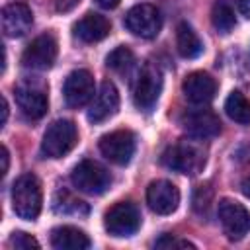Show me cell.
I'll list each match as a JSON object with an SVG mask.
<instances>
[{"mask_svg": "<svg viewBox=\"0 0 250 250\" xmlns=\"http://www.w3.org/2000/svg\"><path fill=\"white\" fill-rule=\"evenodd\" d=\"M16 102L21 109V113L29 119H39L47 113V96L43 90L33 86H18L16 88Z\"/></svg>", "mask_w": 250, "mask_h": 250, "instance_id": "ac0fdd59", "label": "cell"}, {"mask_svg": "<svg viewBox=\"0 0 250 250\" xmlns=\"http://www.w3.org/2000/svg\"><path fill=\"white\" fill-rule=\"evenodd\" d=\"M51 246L57 250H84L90 248V238L76 227H57L51 230Z\"/></svg>", "mask_w": 250, "mask_h": 250, "instance_id": "d6986e66", "label": "cell"}, {"mask_svg": "<svg viewBox=\"0 0 250 250\" xmlns=\"http://www.w3.org/2000/svg\"><path fill=\"white\" fill-rule=\"evenodd\" d=\"M209 203H211V189H209V186H199L195 189V195H193V207H195V211L197 213L207 211Z\"/></svg>", "mask_w": 250, "mask_h": 250, "instance_id": "4316f807", "label": "cell"}, {"mask_svg": "<svg viewBox=\"0 0 250 250\" xmlns=\"http://www.w3.org/2000/svg\"><path fill=\"white\" fill-rule=\"evenodd\" d=\"M160 90H162V74H160L158 66H154L152 62H146L141 68L137 82H135V88H133L135 105L143 111L152 109L154 104L158 102Z\"/></svg>", "mask_w": 250, "mask_h": 250, "instance_id": "8992f818", "label": "cell"}, {"mask_svg": "<svg viewBox=\"0 0 250 250\" xmlns=\"http://www.w3.org/2000/svg\"><path fill=\"white\" fill-rule=\"evenodd\" d=\"M8 244L12 248H18V250H31V248H39V242L27 234V232H14L8 240Z\"/></svg>", "mask_w": 250, "mask_h": 250, "instance_id": "d4e9b609", "label": "cell"}, {"mask_svg": "<svg viewBox=\"0 0 250 250\" xmlns=\"http://www.w3.org/2000/svg\"><path fill=\"white\" fill-rule=\"evenodd\" d=\"M236 6L244 18H250V0H236Z\"/></svg>", "mask_w": 250, "mask_h": 250, "instance_id": "f1b7e54d", "label": "cell"}, {"mask_svg": "<svg viewBox=\"0 0 250 250\" xmlns=\"http://www.w3.org/2000/svg\"><path fill=\"white\" fill-rule=\"evenodd\" d=\"M6 119H8V102L6 98H2V123H6Z\"/></svg>", "mask_w": 250, "mask_h": 250, "instance_id": "d6a6232c", "label": "cell"}, {"mask_svg": "<svg viewBox=\"0 0 250 250\" xmlns=\"http://www.w3.org/2000/svg\"><path fill=\"white\" fill-rule=\"evenodd\" d=\"M8 166H10V154H8V148L2 146V176H6Z\"/></svg>", "mask_w": 250, "mask_h": 250, "instance_id": "f546056e", "label": "cell"}, {"mask_svg": "<svg viewBox=\"0 0 250 250\" xmlns=\"http://www.w3.org/2000/svg\"><path fill=\"white\" fill-rule=\"evenodd\" d=\"M219 221L230 240H240L250 230V213L242 203L234 199L219 201Z\"/></svg>", "mask_w": 250, "mask_h": 250, "instance_id": "52a82bcc", "label": "cell"}, {"mask_svg": "<svg viewBox=\"0 0 250 250\" xmlns=\"http://www.w3.org/2000/svg\"><path fill=\"white\" fill-rule=\"evenodd\" d=\"M70 180H72L74 188H78L80 191L90 193V195L104 193L109 188V184H111L109 172L104 166H100L98 162H94V160L78 162L74 166L72 174H70Z\"/></svg>", "mask_w": 250, "mask_h": 250, "instance_id": "5b68a950", "label": "cell"}, {"mask_svg": "<svg viewBox=\"0 0 250 250\" xmlns=\"http://www.w3.org/2000/svg\"><path fill=\"white\" fill-rule=\"evenodd\" d=\"M156 248H195L193 242L189 240H184V238H176L172 234H162L156 242H154Z\"/></svg>", "mask_w": 250, "mask_h": 250, "instance_id": "484cf974", "label": "cell"}, {"mask_svg": "<svg viewBox=\"0 0 250 250\" xmlns=\"http://www.w3.org/2000/svg\"><path fill=\"white\" fill-rule=\"evenodd\" d=\"M117 107H119L117 88L109 80H105L100 86V92L92 98V104H90V109H88V119L92 123H102V121L109 119L111 115H115Z\"/></svg>", "mask_w": 250, "mask_h": 250, "instance_id": "9a60e30c", "label": "cell"}, {"mask_svg": "<svg viewBox=\"0 0 250 250\" xmlns=\"http://www.w3.org/2000/svg\"><path fill=\"white\" fill-rule=\"evenodd\" d=\"M59 195L62 197V203H64V205H55V211H59V213H86V211H88L86 205H84L82 201L74 199L70 193L59 191Z\"/></svg>", "mask_w": 250, "mask_h": 250, "instance_id": "cb8c5ba5", "label": "cell"}, {"mask_svg": "<svg viewBox=\"0 0 250 250\" xmlns=\"http://www.w3.org/2000/svg\"><path fill=\"white\" fill-rule=\"evenodd\" d=\"M162 164L170 170H176L180 174H197L203 164H205V154L203 150L193 145V143H178V145H172L164 150L162 154Z\"/></svg>", "mask_w": 250, "mask_h": 250, "instance_id": "3957f363", "label": "cell"}, {"mask_svg": "<svg viewBox=\"0 0 250 250\" xmlns=\"http://www.w3.org/2000/svg\"><path fill=\"white\" fill-rule=\"evenodd\" d=\"M78 2H80V0H55V6H57L59 12H68V10H72Z\"/></svg>", "mask_w": 250, "mask_h": 250, "instance_id": "83f0119b", "label": "cell"}, {"mask_svg": "<svg viewBox=\"0 0 250 250\" xmlns=\"http://www.w3.org/2000/svg\"><path fill=\"white\" fill-rule=\"evenodd\" d=\"M102 154L113 164H127L135 154V135L129 129H117L100 139Z\"/></svg>", "mask_w": 250, "mask_h": 250, "instance_id": "9c48e42d", "label": "cell"}, {"mask_svg": "<svg viewBox=\"0 0 250 250\" xmlns=\"http://www.w3.org/2000/svg\"><path fill=\"white\" fill-rule=\"evenodd\" d=\"M240 188H242V193H244V195L250 199V176L242 180V186H240Z\"/></svg>", "mask_w": 250, "mask_h": 250, "instance_id": "1f68e13d", "label": "cell"}, {"mask_svg": "<svg viewBox=\"0 0 250 250\" xmlns=\"http://www.w3.org/2000/svg\"><path fill=\"white\" fill-rule=\"evenodd\" d=\"M211 23L219 33H230L236 25V18L232 8L227 2H215L213 10H211Z\"/></svg>", "mask_w": 250, "mask_h": 250, "instance_id": "7402d4cb", "label": "cell"}, {"mask_svg": "<svg viewBox=\"0 0 250 250\" xmlns=\"http://www.w3.org/2000/svg\"><path fill=\"white\" fill-rule=\"evenodd\" d=\"M94 76L84 70V68H78V70H72L66 80H64V86H62V94H64V102L70 105V107H82L86 105L88 102H92L94 98Z\"/></svg>", "mask_w": 250, "mask_h": 250, "instance_id": "8fae6325", "label": "cell"}, {"mask_svg": "<svg viewBox=\"0 0 250 250\" xmlns=\"http://www.w3.org/2000/svg\"><path fill=\"white\" fill-rule=\"evenodd\" d=\"M76 141H78L76 125L70 119H57L47 127L43 135L41 152L49 158H61L68 150H72Z\"/></svg>", "mask_w": 250, "mask_h": 250, "instance_id": "7a4b0ae2", "label": "cell"}, {"mask_svg": "<svg viewBox=\"0 0 250 250\" xmlns=\"http://www.w3.org/2000/svg\"><path fill=\"white\" fill-rule=\"evenodd\" d=\"M104 227L111 236H131L141 227V213L131 201H117L105 211Z\"/></svg>", "mask_w": 250, "mask_h": 250, "instance_id": "277c9868", "label": "cell"}, {"mask_svg": "<svg viewBox=\"0 0 250 250\" xmlns=\"http://www.w3.org/2000/svg\"><path fill=\"white\" fill-rule=\"evenodd\" d=\"M0 20H2L4 35L16 39L29 31V27L33 23V14H31L29 6L21 4V2H12V4L4 6Z\"/></svg>", "mask_w": 250, "mask_h": 250, "instance_id": "4fadbf2b", "label": "cell"}, {"mask_svg": "<svg viewBox=\"0 0 250 250\" xmlns=\"http://www.w3.org/2000/svg\"><path fill=\"white\" fill-rule=\"evenodd\" d=\"M105 64H107V68H111L113 72L123 74V72H129V70L133 68L135 57H133V53H131L129 47H123V45H121V47L113 49V51L105 57Z\"/></svg>", "mask_w": 250, "mask_h": 250, "instance_id": "603a6c76", "label": "cell"}, {"mask_svg": "<svg viewBox=\"0 0 250 250\" xmlns=\"http://www.w3.org/2000/svg\"><path fill=\"white\" fill-rule=\"evenodd\" d=\"M176 47H178V53L184 59H195L203 51L201 39L197 37L193 27L186 21L178 23V27H176Z\"/></svg>", "mask_w": 250, "mask_h": 250, "instance_id": "ffe728a7", "label": "cell"}, {"mask_svg": "<svg viewBox=\"0 0 250 250\" xmlns=\"http://www.w3.org/2000/svg\"><path fill=\"white\" fill-rule=\"evenodd\" d=\"M225 111L236 123H242V125L250 123V100L242 92L234 90L229 94V98L225 102Z\"/></svg>", "mask_w": 250, "mask_h": 250, "instance_id": "44dd1931", "label": "cell"}, {"mask_svg": "<svg viewBox=\"0 0 250 250\" xmlns=\"http://www.w3.org/2000/svg\"><path fill=\"white\" fill-rule=\"evenodd\" d=\"M57 53H59V47H57L55 37L49 33H43L25 47L21 55V62L23 66L33 68V70H47L55 64Z\"/></svg>", "mask_w": 250, "mask_h": 250, "instance_id": "30bf717a", "label": "cell"}, {"mask_svg": "<svg viewBox=\"0 0 250 250\" xmlns=\"http://www.w3.org/2000/svg\"><path fill=\"white\" fill-rule=\"evenodd\" d=\"M160 14L150 4H137L133 6L125 16V27L143 39H152L160 31Z\"/></svg>", "mask_w": 250, "mask_h": 250, "instance_id": "ba28073f", "label": "cell"}, {"mask_svg": "<svg viewBox=\"0 0 250 250\" xmlns=\"http://www.w3.org/2000/svg\"><path fill=\"white\" fill-rule=\"evenodd\" d=\"M184 129L189 137L203 141V139H211V137L219 135L221 121L211 109H195V111L186 115Z\"/></svg>", "mask_w": 250, "mask_h": 250, "instance_id": "2e32d148", "label": "cell"}, {"mask_svg": "<svg viewBox=\"0 0 250 250\" xmlns=\"http://www.w3.org/2000/svg\"><path fill=\"white\" fill-rule=\"evenodd\" d=\"M102 8H105V10H113V8H117L119 6V2L121 0H96Z\"/></svg>", "mask_w": 250, "mask_h": 250, "instance_id": "4dcf8cb0", "label": "cell"}, {"mask_svg": "<svg viewBox=\"0 0 250 250\" xmlns=\"http://www.w3.org/2000/svg\"><path fill=\"white\" fill-rule=\"evenodd\" d=\"M41 203H43V191H41V182L35 174H23L14 182L12 188V207L14 213L20 219L33 221L41 213Z\"/></svg>", "mask_w": 250, "mask_h": 250, "instance_id": "6da1fadb", "label": "cell"}, {"mask_svg": "<svg viewBox=\"0 0 250 250\" xmlns=\"http://www.w3.org/2000/svg\"><path fill=\"white\" fill-rule=\"evenodd\" d=\"M182 90H184V96L191 102V104H197V105H205L209 104L213 98H215V92H217V82L211 74L207 72H189L184 82H182Z\"/></svg>", "mask_w": 250, "mask_h": 250, "instance_id": "5bb4252c", "label": "cell"}, {"mask_svg": "<svg viewBox=\"0 0 250 250\" xmlns=\"http://www.w3.org/2000/svg\"><path fill=\"white\" fill-rule=\"evenodd\" d=\"M146 203L156 215H170L180 205V191L168 180L150 182L146 188Z\"/></svg>", "mask_w": 250, "mask_h": 250, "instance_id": "7c38bea8", "label": "cell"}, {"mask_svg": "<svg viewBox=\"0 0 250 250\" xmlns=\"http://www.w3.org/2000/svg\"><path fill=\"white\" fill-rule=\"evenodd\" d=\"M111 31V23L105 16L96 14V12H88L84 14L76 23H74V35L78 39H82L84 43H96L102 41L104 37H107Z\"/></svg>", "mask_w": 250, "mask_h": 250, "instance_id": "e0dca14e", "label": "cell"}]
</instances>
